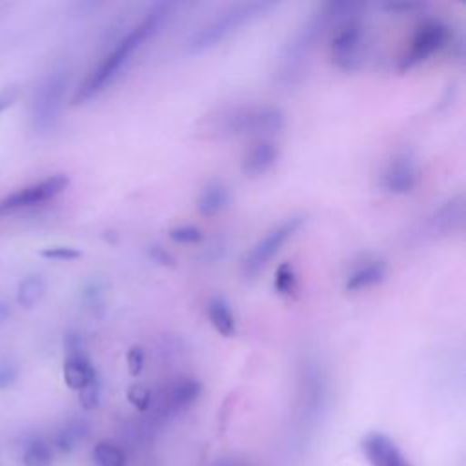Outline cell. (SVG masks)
Segmentation results:
<instances>
[{
  "label": "cell",
  "mask_w": 466,
  "mask_h": 466,
  "mask_svg": "<svg viewBox=\"0 0 466 466\" xmlns=\"http://www.w3.org/2000/svg\"><path fill=\"white\" fill-rule=\"evenodd\" d=\"M171 15V4L157 2L153 4L147 13L131 27L127 29L116 44L109 49V53L91 69V73L82 80L73 95L75 104H84L102 91H106L129 66L133 56L138 49L147 44L167 22Z\"/></svg>",
  "instance_id": "cell-1"
},
{
  "label": "cell",
  "mask_w": 466,
  "mask_h": 466,
  "mask_svg": "<svg viewBox=\"0 0 466 466\" xmlns=\"http://www.w3.org/2000/svg\"><path fill=\"white\" fill-rule=\"evenodd\" d=\"M357 7L359 4L355 2H322L315 5L286 40L273 71L275 84L284 89L299 86L308 71L311 51L326 27L333 20L339 22L353 15Z\"/></svg>",
  "instance_id": "cell-2"
},
{
  "label": "cell",
  "mask_w": 466,
  "mask_h": 466,
  "mask_svg": "<svg viewBox=\"0 0 466 466\" xmlns=\"http://www.w3.org/2000/svg\"><path fill=\"white\" fill-rule=\"evenodd\" d=\"M275 5L277 4L269 0H249V2H237L222 9L217 16L208 20L187 38V51L202 53L220 46L224 40L235 35L240 27L258 20Z\"/></svg>",
  "instance_id": "cell-3"
},
{
  "label": "cell",
  "mask_w": 466,
  "mask_h": 466,
  "mask_svg": "<svg viewBox=\"0 0 466 466\" xmlns=\"http://www.w3.org/2000/svg\"><path fill=\"white\" fill-rule=\"evenodd\" d=\"M286 126V113L279 106H237L218 116L217 127L226 135H260L268 138L282 131Z\"/></svg>",
  "instance_id": "cell-4"
},
{
  "label": "cell",
  "mask_w": 466,
  "mask_h": 466,
  "mask_svg": "<svg viewBox=\"0 0 466 466\" xmlns=\"http://www.w3.org/2000/svg\"><path fill=\"white\" fill-rule=\"evenodd\" d=\"M366 46L368 33L364 22L355 15L342 18L337 22L329 40L331 64L344 73L359 71L366 60Z\"/></svg>",
  "instance_id": "cell-5"
},
{
  "label": "cell",
  "mask_w": 466,
  "mask_h": 466,
  "mask_svg": "<svg viewBox=\"0 0 466 466\" xmlns=\"http://www.w3.org/2000/svg\"><path fill=\"white\" fill-rule=\"evenodd\" d=\"M306 215H289L277 222L273 228H269L253 246L251 249L242 257L240 262V273L246 280L255 279L268 264L269 260L282 249V246L304 226Z\"/></svg>",
  "instance_id": "cell-6"
},
{
  "label": "cell",
  "mask_w": 466,
  "mask_h": 466,
  "mask_svg": "<svg viewBox=\"0 0 466 466\" xmlns=\"http://www.w3.org/2000/svg\"><path fill=\"white\" fill-rule=\"evenodd\" d=\"M67 89V71L66 67L51 69L38 84L33 98L31 118L33 127L38 133H49L60 116L64 96Z\"/></svg>",
  "instance_id": "cell-7"
},
{
  "label": "cell",
  "mask_w": 466,
  "mask_h": 466,
  "mask_svg": "<svg viewBox=\"0 0 466 466\" xmlns=\"http://www.w3.org/2000/svg\"><path fill=\"white\" fill-rule=\"evenodd\" d=\"M450 40V27L439 18H428L417 25L408 46L397 60V69L406 73L442 49Z\"/></svg>",
  "instance_id": "cell-8"
},
{
  "label": "cell",
  "mask_w": 466,
  "mask_h": 466,
  "mask_svg": "<svg viewBox=\"0 0 466 466\" xmlns=\"http://www.w3.org/2000/svg\"><path fill=\"white\" fill-rule=\"evenodd\" d=\"M328 397V382L322 368L315 360H304L299 371L297 413L302 422L319 419Z\"/></svg>",
  "instance_id": "cell-9"
},
{
  "label": "cell",
  "mask_w": 466,
  "mask_h": 466,
  "mask_svg": "<svg viewBox=\"0 0 466 466\" xmlns=\"http://www.w3.org/2000/svg\"><path fill=\"white\" fill-rule=\"evenodd\" d=\"M67 184H69V178L62 173H56V175H49L38 182H33L29 186H24L0 200V217L15 213L24 208L44 204V202L55 198L56 195H60L67 187Z\"/></svg>",
  "instance_id": "cell-10"
},
{
  "label": "cell",
  "mask_w": 466,
  "mask_h": 466,
  "mask_svg": "<svg viewBox=\"0 0 466 466\" xmlns=\"http://www.w3.org/2000/svg\"><path fill=\"white\" fill-rule=\"evenodd\" d=\"M66 357H64V380L67 388L80 391L87 388L89 384L98 380L96 370L89 359V355L84 350L82 339L76 333H69L66 337Z\"/></svg>",
  "instance_id": "cell-11"
},
{
  "label": "cell",
  "mask_w": 466,
  "mask_h": 466,
  "mask_svg": "<svg viewBox=\"0 0 466 466\" xmlns=\"http://www.w3.org/2000/svg\"><path fill=\"white\" fill-rule=\"evenodd\" d=\"M419 180L417 160L411 153H397L380 173V187L390 195H408Z\"/></svg>",
  "instance_id": "cell-12"
},
{
  "label": "cell",
  "mask_w": 466,
  "mask_h": 466,
  "mask_svg": "<svg viewBox=\"0 0 466 466\" xmlns=\"http://www.w3.org/2000/svg\"><path fill=\"white\" fill-rule=\"evenodd\" d=\"M360 448L371 466H413L397 442L382 431L366 433L360 441Z\"/></svg>",
  "instance_id": "cell-13"
},
{
  "label": "cell",
  "mask_w": 466,
  "mask_h": 466,
  "mask_svg": "<svg viewBox=\"0 0 466 466\" xmlns=\"http://www.w3.org/2000/svg\"><path fill=\"white\" fill-rule=\"evenodd\" d=\"M464 206H466V202H464L462 193L450 197L439 208H435V211L428 217L426 231L431 237H448V235L461 231L464 226V217H466Z\"/></svg>",
  "instance_id": "cell-14"
},
{
  "label": "cell",
  "mask_w": 466,
  "mask_h": 466,
  "mask_svg": "<svg viewBox=\"0 0 466 466\" xmlns=\"http://www.w3.org/2000/svg\"><path fill=\"white\" fill-rule=\"evenodd\" d=\"M202 391V384L193 377H180L169 384L164 393L158 413L162 419L173 417L184 410H187Z\"/></svg>",
  "instance_id": "cell-15"
},
{
  "label": "cell",
  "mask_w": 466,
  "mask_h": 466,
  "mask_svg": "<svg viewBox=\"0 0 466 466\" xmlns=\"http://www.w3.org/2000/svg\"><path fill=\"white\" fill-rule=\"evenodd\" d=\"M279 160V146L269 138H260L246 149L240 160V171L248 178H257L268 173Z\"/></svg>",
  "instance_id": "cell-16"
},
{
  "label": "cell",
  "mask_w": 466,
  "mask_h": 466,
  "mask_svg": "<svg viewBox=\"0 0 466 466\" xmlns=\"http://www.w3.org/2000/svg\"><path fill=\"white\" fill-rule=\"evenodd\" d=\"M388 275V266L384 260H370L366 264L357 266L353 271L348 273L344 280L346 291H360L368 289L379 282H382Z\"/></svg>",
  "instance_id": "cell-17"
},
{
  "label": "cell",
  "mask_w": 466,
  "mask_h": 466,
  "mask_svg": "<svg viewBox=\"0 0 466 466\" xmlns=\"http://www.w3.org/2000/svg\"><path fill=\"white\" fill-rule=\"evenodd\" d=\"M206 315L213 329L222 337H233L237 333L235 313L224 297L220 295L211 297L206 304Z\"/></svg>",
  "instance_id": "cell-18"
},
{
  "label": "cell",
  "mask_w": 466,
  "mask_h": 466,
  "mask_svg": "<svg viewBox=\"0 0 466 466\" xmlns=\"http://www.w3.org/2000/svg\"><path fill=\"white\" fill-rule=\"evenodd\" d=\"M229 202V191L220 180L208 182L197 197V211L202 217L218 215Z\"/></svg>",
  "instance_id": "cell-19"
},
{
  "label": "cell",
  "mask_w": 466,
  "mask_h": 466,
  "mask_svg": "<svg viewBox=\"0 0 466 466\" xmlns=\"http://www.w3.org/2000/svg\"><path fill=\"white\" fill-rule=\"evenodd\" d=\"M89 433V424L84 420V419H71L67 420L55 435V444L64 450V451H69L76 446L78 441H82L86 435Z\"/></svg>",
  "instance_id": "cell-20"
},
{
  "label": "cell",
  "mask_w": 466,
  "mask_h": 466,
  "mask_svg": "<svg viewBox=\"0 0 466 466\" xmlns=\"http://www.w3.org/2000/svg\"><path fill=\"white\" fill-rule=\"evenodd\" d=\"M46 293V280L40 275H27L20 280L16 289V302L22 308H33Z\"/></svg>",
  "instance_id": "cell-21"
},
{
  "label": "cell",
  "mask_w": 466,
  "mask_h": 466,
  "mask_svg": "<svg viewBox=\"0 0 466 466\" xmlns=\"http://www.w3.org/2000/svg\"><path fill=\"white\" fill-rule=\"evenodd\" d=\"M93 461L96 466H126L127 457L118 444L111 441H100L93 448Z\"/></svg>",
  "instance_id": "cell-22"
},
{
  "label": "cell",
  "mask_w": 466,
  "mask_h": 466,
  "mask_svg": "<svg viewBox=\"0 0 466 466\" xmlns=\"http://www.w3.org/2000/svg\"><path fill=\"white\" fill-rule=\"evenodd\" d=\"M22 462L25 466H51L53 462L51 446L42 439H35L27 442L22 451Z\"/></svg>",
  "instance_id": "cell-23"
},
{
  "label": "cell",
  "mask_w": 466,
  "mask_h": 466,
  "mask_svg": "<svg viewBox=\"0 0 466 466\" xmlns=\"http://www.w3.org/2000/svg\"><path fill=\"white\" fill-rule=\"evenodd\" d=\"M273 288L282 297H291L297 291V271L289 262H282L273 277Z\"/></svg>",
  "instance_id": "cell-24"
},
{
  "label": "cell",
  "mask_w": 466,
  "mask_h": 466,
  "mask_svg": "<svg viewBox=\"0 0 466 466\" xmlns=\"http://www.w3.org/2000/svg\"><path fill=\"white\" fill-rule=\"evenodd\" d=\"M169 238L178 244H198L204 240V231L193 224H182L169 229Z\"/></svg>",
  "instance_id": "cell-25"
},
{
  "label": "cell",
  "mask_w": 466,
  "mask_h": 466,
  "mask_svg": "<svg viewBox=\"0 0 466 466\" xmlns=\"http://www.w3.org/2000/svg\"><path fill=\"white\" fill-rule=\"evenodd\" d=\"M127 400L138 411H146L151 406V391L142 384H133L127 388Z\"/></svg>",
  "instance_id": "cell-26"
},
{
  "label": "cell",
  "mask_w": 466,
  "mask_h": 466,
  "mask_svg": "<svg viewBox=\"0 0 466 466\" xmlns=\"http://www.w3.org/2000/svg\"><path fill=\"white\" fill-rule=\"evenodd\" d=\"M40 255L44 258H51V260H75L82 253H80V249H76L73 246H51V248L42 249Z\"/></svg>",
  "instance_id": "cell-27"
},
{
  "label": "cell",
  "mask_w": 466,
  "mask_h": 466,
  "mask_svg": "<svg viewBox=\"0 0 466 466\" xmlns=\"http://www.w3.org/2000/svg\"><path fill=\"white\" fill-rule=\"evenodd\" d=\"M147 255L149 258L158 264V266H164V268H175L177 266V258L164 248V246H158V244H151L147 248Z\"/></svg>",
  "instance_id": "cell-28"
},
{
  "label": "cell",
  "mask_w": 466,
  "mask_h": 466,
  "mask_svg": "<svg viewBox=\"0 0 466 466\" xmlns=\"http://www.w3.org/2000/svg\"><path fill=\"white\" fill-rule=\"evenodd\" d=\"M144 362H146V355H144V350L140 346H131L126 353V364H127V370L131 375H138L144 368Z\"/></svg>",
  "instance_id": "cell-29"
},
{
  "label": "cell",
  "mask_w": 466,
  "mask_h": 466,
  "mask_svg": "<svg viewBox=\"0 0 466 466\" xmlns=\"http://www.w3.org/2000/svg\"><path fill=\"white\" fill-rule=\"evenodd\" d=\"M78 397H80V404L84 408H87V410L96 408L98 402H100V380H96V382L89 384L87 388L80 390Z\"/></svg>",
  "instance_id": "cell-30"
},
{
  "label": "cell",
  "mask_w": 466,
  "mask_h": 466,
  "mask_svg": "<svg viewBox=\"0 0 466 466\" xmlns=\"http://www.w3.org/2000/svg\"><path fill=\"white\" fill-rule=\"evenodd\" d=\"M16 377H18V370L15 364L7 360L0 362V390L9 388L16 380Z\"/></svg>",
  "instance_id": "cell-31"
},
{
  "label": "cell",
  "mask_w": 466,
  "mask_h": 466,
  "mask_svg": "<svg viewBox=\"0 0 466 466\" xmlns=\"http://www.w3.org/2000/svg\"><path fill=\"white\" fill-rule=\"evenodd\" d=\"M15 96H16V89H15V87H5L4 91H0V113H2L7 106H11V102L15 100Z\"/></svg>",
  "instance_id": "cell-32"
},
{
  "label": "cell",
  "mask_w": 466,
  "mask_h": 466,
  "mask_svg": "<svg viewBox=\"0 0 466 466\" xmlns=\"http://www.w3.org/2000/svg\"><path fill=\"white\" fill-rule=\"evenodd\" d=\"M424 4H420V2H388V4H384V7H388V9H391V11H399V9H417V7H422Z\"/></svg>",
  "instance_id": "cell-33"
},
{
  "label": "cell",
  "mask_w": 466,
  "mask_h": 466,
  "mask_svg": "<svg viewBox=\"0 0 466 466\" xmlns=\"http://www.w3.org/2000/svg\"><path fill=\"white\" fill-rule=\"evenodd\" d=\"M213 466H253L242 459H218Z\"/></svg>",
  "instance_id": "cell-34"
},
{
  "label": "cell",
  "mask_w": 466,
  "mask_h": 466,
  "mask_svg": "<svg viewBox=\"0 0 466 466\" xmlns=\"http://www.w3.org/2000/svg\"><path fill=\"white\" fill-rule=\"evenodd\" d=\"M9 315V308L5 304H0V320H4Z\"/></svg>",
  "instance_id": "cell-35"
}]
</instances>
